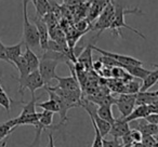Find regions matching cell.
<instances>
[{"label":"cell","instance_id":"1","mask_svg":"<svg viewBox=\"0 0 158 147\" xmlns=\"http://www.w3.org/2000/svg\"><path fill=\"white\" fill-rule=\"evenodd\" d=\"M114 2V1H113ZM115 7V13H114V18H113L112 25H110V28L113 31L114 35H117L119 37L123 38V34L120 33V28H127L129 31H132L133 33H135L136 35H139L140 37H142L143 39H145V36L143 35L141 31H136L135 28H132L131 26H129L128 24H126L125 16L127 14H138V15H143V12L139 9H126L125 7H123L121 5L117 2H114Z\"/></svg>","mask_w":158,"mask_h":147},{"label":"cell","instance_id":"2","mask_svg":"<svg viewBox=\"0 0 158 147\" xmlns=\"http://www.w3.org/2000/svg\"><path fill=\"white\" fill-rule=\"evenodd\" d=\"M23 1V40L24 44L26 47H29L31 49H34L36 47H40V38L38 28L35 25V23H31L28 18L27 14V0H22Z\"/></svg>","mask_w":158,"mask_h":147},{"label":"cell","instance_id":"3","mask_svg":"<svg viewBox=\"0 0 158 147\" xmlns=\"http://www.w3.org/2000/svg\"><path fill=\"white\" fill-rule=\"evenodd\" d=\"M16 80H18V82H19V92L22 94V96H23V94H24L25 89L31 91V96H33V95H35L36 90L44 88V84H46L38 69L31 71L27 77L24 78V79H16Z\"/></svg>","mask_w":158,"mask_h":147},{"label":"cell","instance_id":"4","mask_svg":"<svg viewBox=\"0 0 158 147\" xmlns=\"http://www.w3.org/2000/svg\"><path fill=\"white\" fill-rule=\"evenodd\" d=\"M60 62L56 59H44L41 57L39 63V70L40 75H41L42 79H44V84H49V82L51 80L55 79L56 78V67L59 65Z\"/></svg>","mask_w":158,"mask_h":147},{"label":"cell","instance_id":"5","mask_svg":"<svg viewBox=\"0 0 158 147\" xmlns=\"http://www.w3.org/2000/svg\"><path fill=\"white\" fill-rule=\"evenodd\" d=\"M114 13H115V7L114 2L112 0H108L106 6L104 7L103 11L101 12V14L99 15V20L97 21V23L93 26V29H99L101 34L104 29H107L110 27L114 18Z\"/></svg>","mask_w":158,"mask_h":147},{"label":"cell","instance_id":"6","mask_svg":"<svg viewBox=\"0 0 158 147\" xmlns=\"http://www.w3.org/2000/svg\"><path fill=\"white\" fill-rule=\"evenodd\" d=\"M44 90H46L47 92H48L49 97H50V99L55 100V101H56V103L59 104V107H60L59 114H60V118H61V121H60V125H63L64 123H65L66 121L68 120V117H67V112H68V109L76 107V106H75L74 104H70V103H68L67 101H65V100H64L63 97H61L59 94H56V93H55L54 91L51 90V89L49 88V87L47 86V84H44Z\"/></svg>","mask_w":158,"mask_h":147},{"label":"cell","instance_id":"7","mask_svg":"<svg viewBox=\"0 0 158 147\" xmlns=\"http://www.w3.org/2000/svg\"><path fill=\"white\" fill-rule=\"evenodd\" d=\"M92 50L101 53L102 55H106V56H110V57H112V59H114L115 61L119 64L120 67H123V66H125V65H141V66L143 65V62L135 59V57L129 56V55L118 54V53H113L106 50H102V49L98 48V47L93 46V44H92Z\"/></svg>","mask_w":158,"mask_h":147},{"label":"cell","instance_id":"8","mask_svg":"<svg viewBox=\"0 0 158 147\" xmlns=\"http://www.w3.org/2000/svg\"><path fill=\"white\" fill-rule=\"evenodd\" d=\"M70 63L72 62H68L66 64L68 65L69 69L72 70V76H69V77H59V76H56L55 80H57V84L55 87L63 89V90H80V84H79V81L77 79L75 67Z\"/></svg>","mask_w":158,"mask_h":147},{"label":"cell","instance_id":"9","mask_svg":"<svg viewBox=\"0 0 158 147\" xmlns=\"http://www.w3.org/2000/svg\"><path fill=\"white\" fill-rule=\"evenodd\" d=\"M33 22L35 23V25L38 28V33H39V38H40V48L42 50L46 51L48 49V43H49V37H50V33H49V27L47 25L46 21L44 20V18L36 15L33 18Z\"/></svg>","mask_w":158,"mask_h":147},{"label":"cell","instance_id":"10","mask_svg":"<svg viewBox=\"0 0 158 147\" xmlns=\"http://www.w3.org/2000/svg\"><path fill=\"white\" fill-rule=\"evenodd\" d=\"M130 130H131L130 123L128 122V121H126L123 118H119V119H116L115 122L112 125L110 134L113 137L121 138L126 133H128Z\"/></svg>","mask_w":158,"mask_h":147},{"label":"cell","instance_id":"11","mask_svg":"<svg viewBox=\"0 0 158 147\" xmlns=\"http://www.w3.org/2000/svg\"><path fill=\"white\" fill-rule=\"evenodd\" d=\"M151 114V110H149L148 105H138L135 108H133L132 112L128 117L123 118L128 122H132V121L140 120V119H144L147 115Z\"/></svg>","mask_w":158,"mask_h":147},{"label":"cell","instance_id":"12","mask_svg":"<svg viewBox=\"0 0 158 147\" xmlns=\"http://www.w3.org/2000/svg\"><path fill=\"white\" fill-rule=\"evenodd\" d=\"M24 44V42L21 41L13 46H6V51H7V56L9 59V64H11L12 66H14L15 61L23 54L22 53V47Z\"/></svg>","mask_w":158,"mask_h":147},{"label":"cell","instance_id":"13","mask_svg":"<svg viewBox=\"0 0 158 147\" xmlns=\"http://www.w3.org/2000/svg\"><path fill=\"white\" fill-rule=\"evenodd\" d=\"M135 105H148L153 102L157 101V91L155 92H147V91H140L136 93Z\"/></svg>","mask_w":158,"mask_h":147},{"label":"cell","instance_id":"14","mask_svg":"<svg viewBox=\"0 0 158 147\" xmlns=\"http://www.w3.org/2000/svg\"><path fill=\"white\" fill-rule=\"evenodd\" d=\"M77 61L84 64L86 70L92 69V44H88V47L82 52H80V54L77 56Z\"/></svg>","mask_w":158,"mask_h":147},{"label":"cell","instance_id":"15","mask_svg":"<svg viewBox=\"0 0 158 147\" xmlns=\"http://www.w3.org/2000/svg\"><path fill=\"white\" fill-rule=\"evenodd\" d=\"M123 68L127 72H129L132 77L139 78V79H142V80L145 79L146 76L151 72V70L145 69L141 65H125L123 66Z\"/></svg>","mask_w":158,"mask_h":147},{"label":"cell","instance_id":"16","mask_svg":"<svg viewBox=\"0 0 158 147\" xmlns=\"http://www.w3.org/2000/svg\"><path fill=\"white\" fill-rule=\"evenodd\" d=\"M108 0H93L92 5H91L90 11H89V21L93 22L98 16L101 14V12L103 11L104 7L106 6Z\"/></svg>","mask_w":158,"mask_h":147},{"label":"cell","instance_id":"17","mask_svg":"<svg viewBox=\"0 0 158 147\" xmlns=\"http://www.w3.org/2000/svg\"><path fill=\"white\" fill-rule=\"evenodd\" d=\"M135 129L140 130L143 135H156L158 134V125L147 122L145 119H140Z\"/></svg>","mask_w":158,"mask_h":147},{"label":"cell","instance_id":"18","mask_svg":"<svg viewBox=\"0 0 158 147\" xmlns=\"http://www.w3.org/2000/svg\"><path fill=\"white\" fill-rule=\"evenodd\" d=\"M23 56H24L25 59L27 61V64H28V66H29V68H31V71L38 69L40 59H39V57L34 53V51L31 50L29 47L25 46V52L23 53Z\"/></svg>","mask_w":158,"mask_h":147},{"label":"cell","instance_id":"19","mask_svg":"<svg viewBox=\"0 0 158 147\" xmlns=\"http://www.w3.org/2000/svg\"><path fill=\"white\" fill-rule=\"evenodd\" d=\"M14 67H15L16 69L19 70V72H20V77L15 78V79H24L25 77H27V76L31 72V68H29L28 64H27V61L25 59V57L23 56V54L15 61Z\"/></svg>","mask_w":158,"mask_h":147},{"label":"cell","instance_id":"20","mask_svg":"<svg viewBox=\"0 0 158 147\" xmlns=\"http://www.w3.org/2000/svg\"><path fill=\"white\" fill-rule=\"evenodd\" d=\"M156 67L155 70H151L145 79H143V84L141 86L140 91H148L153 86H155L158 82V65H154Z\"/></svg>","mask_w":158,"mask_h":147},{"label":"cell","instance_id":"21","mask_svg":"<svg viewBox=\"0 0 158 147\" xmlns=\"http://www.w3.org/2000/svg\"><path fill=\"white\" fill-rule=\"evenodd\" d=\"M97 114L99 115L102 119L108 121L110 125H113V123L115 122V120H116V119L114 118V116H113L112 106H110V105H99V107H98V109H97Z\"/></svg>","mask_w":158,"mask_h":147},{"label":"cell","instance_id":"22","mask_svg":"<svg viewBox=\"0 0 158 147\" xmlns=\"http://www.w3.org/2000/svg\"><path fill=\"white\" fill-rule=\"evenodd\" d=\"M34 7L36 9V15L40 18H44L51 11V5L48 0H37Z\"/></svg>","mask_w":158,"mask_h":147},{"label":"cell","instance_id":"23","mask_svg":"<svg viewBox=\"0 0 158 147\" xmlns=\"http://www.w3.org/2000/svg\"><path fill=\"white\" fill-rule=\"evenodd\" d=\"M115 105H116L117 109H118L119 112H120V115H121L120 118H126V117H128L132 112V110H133L134 105H135V104L128 103V102L119 101V100H117L116 103H115Z\"/></svg>","mask_w":158,"mask_h":147},{"label":"cell","instance_id":"24","mask_svg":"<svg viewBox=\"0 0 158 147\" xmlns=\"http://www.w3.org/2000/svg\"><path fill=\"white\" fill-rule=\"evenodd\" d=\"M15 128H16V125H14L13 119L1 123V125H0V142L2 140H5L6 137H8V136L14 131Z\"/></svg>","mask_w":158,"mask_h":147},{"label":"cell","instance_id":"25","mask_svg":"<svg viewBox=\"0 0 158 147\" xmlns=\"http://www.w3.org/2000/svg\"><path fill=\"white\" fill-rule=\"evenodd\" d=\"M37 107L42 108L44 110H49V112H60V107H59V104L56 103V101L53 99H49L48 101L44 102V103H39V104H36Z\"/></svg>","mask_w":158,"mask_h":147},{"label":"cell","instance_id":"26","mask_svg":"<svg viewBox=\"0 0 158 147\" xmlns=\"http://www.w3.org/2000/svg\"><path fill=\"white\" fill-rule=\"evenodd\" d=\"M40 99V96H37L35 97V95H33L31 96V100L28 102V103H26V105L24 106V108H23L22 112H21V115L22 116H24V115H29V114H35L36 112V104H37V101Z\"/></svg>","mask_w":158,"mask_h":147},{"label":"cell","instance_id":"27","mask_svg":"<svg viewBox=\"0 0 158 147\" xmlns=\"http://www.w3.org/2000/svg\"><path fill=\"white\" fill-rule=\"evenodd\" d=\"M141 86L138 81H134L133 79L131 81L127 82V84H123V93H130V94H135V93L140 92L141 90Z\"/></svg>","mask_w":158,"mask_h":147},{"label":"cell","instance_id":"28","mask_svg":"<svg viewBox=\"0 0 158 147\" xmlns=\"http://www.w3.org/2000/svg\"><path fill=\"white\" fill-rule=\"evenodd\" d=\"M12 103H14V102L8 96V94L5 92V91L0 92V106L5 108V109L7 110V112H10V110H11Z\"/></svg>","mask_w":158,"mask_h":147},{"label":"cell","instance_id":"29","mask_svg":"<svg viewBox=\"0 0 158 147\" xmlns=\"http://www.w3.org/2000/svg\"><path fill=\"white\" fill-rule=\"evenodd\" d=\"M91 122H92V125H93V128H94V132H95L94 140H93L92 146L91 147H103V136H102V134L100 133L99 129H98V127L95 125L94 121L91 120Z\"/></svg>","mask_w":158,"mask_h":147},{"label":"cell","instance_id":"30","mask_svg":"<svg viewBox=\"0 0 158 147\" xmlns=\"http://www.w3.org/2000/svg\"><path fill=\"white\" fill-rule=\"evenodd\" d=\"M121 138L114 137L113 140H103V147H123Z\"/></svg>","mask_w":158,"mask_h":147},{"label":"cell","instance_id":"31","mask_svg":"<svg viewBox=\"0 0 158 147\" xmlns=\"http://www.w3.org/2000/svg\"><path fill=\"white\" fill-rule=\"evenodd\" d=\"M130 134H131V137L133 140V143H141L143 140V133L138 129H133L130 131Z\"/></svg>","mask_w":158,"mask_h":147},{"label":"cell","instance_id":"32","mask_svg":"<svg viewBox=\"0 0 158 147\" xmlns=\"http://www.w3.org/2000/svg\"><path fill=\"white\" fill-rule=\"evenodd\" d=\"M144 119L147 121V122L158 125V114H156V112H151V114L147 115Z\"/></svg>","mask_w":158,"mask_h":147},{"label":"cell","instance_id":"33","mask_svg":"<svg viewBox=\"0 0 158 147\" xmlns=\"http://www.w3.org/2000/svg\"><path fill=\"white\" fill-rule=\"evenodd\" d=\"M0 59L9 63V59H8L7 56V51H6V46L1 42V40H0Z\"/></svg>","mask_w":158,"mask_h":147},{"label":"cell","instance_id":"34","mask_svg":"<svg viewBox=\"0 0 158 147\" xmlns=\"http://www.w3.org/2000/svg\"><path fill=\"white\" fill-rule=\"evenodd\" d=\"M131 131V130H130ZM130 131L128 133H126L125 135L121 137V142H123V145H131L133 144V140L131 137V134H130Z\"/></svg>","mask_w":158,"mask_h":147},{"label":"cell","instance_id":"35","mask_svg":"<svg viewBox=\"0 0 158 147\" xmlns=\"http://www.w3.org/2000/svg\"><path fill=\"white\" fill-rule=\"evenodd\" d=\"M103 67H104V64L102 63L100 59H99V61H97V62H94V63L92 64V69L97 70V71H100V70H101Z\"/></svg>","mask_w":158,"mask_h":147},{"label":"cell","instance_id":"36","mask_svg":"<svg viewBox=\"0 0 158 147\" xmlns=\"http://www.w3.org/2000/svg\"><path fill=\"white\" fill-rule=\"evenodd\" d=\"M148 106H149L151 112H156V114H158V101H155L152 104H148Z\"/></svg>","mask_w":158,"mask_h":147},{"label":"cell","instance_id":"37","mask_svg":"<svg viewBox=\"0 0 158 147\" xmlns=\"http://www.w3.org/2000/svg\"><path fill=\"white\" fill-rule=\"evenodd\" d=\"M47 147H55L54 146V140H53V135L52 133L49 134V144Z\"/></svg>","mask_w":158,"mask_h":147},{"label":"cell","instance_id":"38","mask_svg":"<svg viewBox=\"0 0 158 147\" xmlns=\"http://www.w3.org/2000/svg\"><path fill=\"white\" fill-rule=\"evenodd\" d=\"M2 77V72L0 71V78ZM2 91H5L3 90V88H2V86H1V84H0V92H2Z\"/></svg>","mask_w":158,"mask_h":147},{"label":"cell","instance_id":"39","mask_svg":"<svg viewBox=\"0 0 158 147\" xmlns=\"http://www.w3.org/2000/svg\"><path fill=\"white\" fill-rule=\"evenodd\" d=\"M6 145H7V142L5 141V142L2 143V146H1V147H6Z\"/></svg>","mask_w":158,"mask_h":147},{"label":"cell","instance_id":"40","mask_svg":"<svg viewBox=\"0 0 158 147\" xmlns=\"http://www.w3.org/2000/svg\"><path fill=\"white\" fill-rule=\"evenodd\" d=\"M36 1H37V0H31V2H33V5H34V6H35Z\"/></svg>","mask_w":158,"mask_h":147},{"label":"cell","instance_id":"41","mask_svg":"<svg viewBox=\"0 0 158 147\" xmlns=\"http://www.w3.org/2000/svg\"><path fill=\"white\" fill-rule=\"evenodd\" d=\"M64 2H68V1H69V0H63Z\"/></svg>","mask_w":158,"mask_h":147}]
</instances>
